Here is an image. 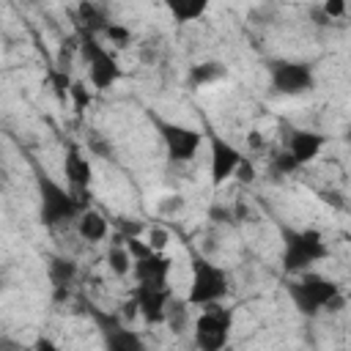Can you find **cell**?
I'll list each match as a JSON object with an SVG mask.
<instances>
[{"mask_svg":"<svg viewBox=\"0 0 351 351\" xmlns=\"http://www.w3.org/2000/svg\"><path fill=\"white\" fill-rule=\"evenodd\" d=\"M285 291L293 307L307 318H315L321 313H340L346 307V296L340 285L318 271H302L299 280H291L285 285Z\"/></svg>","mask_w":351,"mask_h":351,"instance_id":"cell-1","label":"cell"},{"mask_svg":"<svg viewBox=\"0 0 351 351\" xmlns=\"http://www.w3.org/2000/svg\"><path fill=\"white\" fill-rule=\"evenodd\" d=\"M36 189H38V222L49 230L77 222L80 211L88 206L71 186L66 189L60 181H55L49 173H36Z\"/></svg>","mask_w":351,"mask_h":351,"instance_id":"cell-2","label":"cell"},{"mask_svg":"<svg viewBox=\"0 0 351 351\" xmlns=\"http://www.w3.org/2000/svg\"><path fill=\"white\" fill-rule=\"evenodd\" d=\"M326 258H329V247H326L321 230H315V228H302V230L282 228V252H280L282 271L302 274Z\"/></svg>","mask_w":351,"mask_h":351,"instance_id":"cell-3","label":"cell"},{"mask_svg":"<svg viewBox=\"0 0 351 351\" xmlns=\"http://www.w3.org/2000/svg\"><path fill=\"white\" fill-rule=\"evenodd\" d=\"M230 293V277L228 271L208 261L206 255H192L189 261V291H186V302L192 307H206L214 302H222Z\"/></svg>","mask_w":351,"mask_h":351,"instance_id":"cell-4","label":"cell"},{"mask_svg":"<svg viewBox=\"0 0 351 351\" xmlns=\"http://www.w3.org/2000/svg\"><path fill=\"white\" fill-rule=\"evenodd\" d=\"M77 44H80L77 47L80 49V58H82V63L88 69L90 88L93 90H110V88H115L121 82L123 71H121L118 58L110 52V47H104L96 33H82V30L77 36Z\"/></svg>","mask_w":351,"mask_h":351,"instance_id":"cell-5","label":"cell"},{"mask_svg":"<svg viewBox=\"0 0 351 351\" xmlns=\"http://www.w3.org/2000/svg\"><path fill=\"white\" fill-rule=\"evenodd\" d=\"M266 74L271 82V90L280 96H304L315 90V69L307 60H291V58H271L266 60Z\"/></svg>","mask_w":351,"mask_h":351,"instance_id":"cell-6","label":"cell"},{"mask_svg":"<svg viewBox=\"0 0 351 351\" xmlns=\"http://www.w3.org/2000/svg\"><path fill=\"white\" fill-rule=\"evenodd\" d=\"M192 329H195L192 332L195 348H200V351H219V348H225L230 343L233 310L230 307H222V302L206 304Z\"/></svg>","mask_w":351,"mask_h":351,"instance_id":"cell-7","label":"cell"},{"mask_svg":"<svg viewBox=\"0 0 351 351\" xmlns=\"http://www.w3.org/2000/svg\"><path fill=\"white\" fill-rule=\"evenodd\" d=\"M162 143H165V151H167V159L176 162V165H186L197 156L200 145H203V132L200 129H192V126H184V123H176V121H162V118H151Z\"/></svg>","mask_w":351,"mask_h":351,"instance_id":"cell-8","label":"cell"},{"mask_svg":"<svg viewBox=\"0 0 351 351\" xmlns=\"http://www.w3.org/2000/svg\"><path fill=\"white\" fill-rule=\"evenodd\" d=\"M208 154H211L208 156V176H211L214 186L228 184L236 176L239 165L244 162V154L219 134H208Z\"/></svg>","mask_w":351,"mask_h":351,"instance_id":"cell-9","label":"cell"},{"mask_svg":"<svg viewBox=\"0 0 351 351\" xmlns=\"http://www.w3.org/2000/svg\"><path fill=\"white\" fill-rule=\"evenodd\" d=\"M132 296L137 299V307H140V318L148 324V326H159L165 324L167 318V304L173 299V291L170 285H156V282H137Z\"/></svg>","mask_w":351,"mask_h":351,"instance_id":"cell-10","label":"cell"},{"mask_svg":"<svg viewBox=\"0 0 351 351\" xmlns=\"http://www.w3.org/2000/svg\"><path fill=\"white\" fill-rule=\"evenodd\" d=\"M326 143H329V137L321 134V132H313V129H291V134L285 140V151L296 159L299 167H304V165H313L324 154V145Z\"/></svg>","mask_w":351,"mask_h":351,"instance_id":"cell-11","label":"cell"},{"mask_svg":"<svg viewBox=\"0 0 351 351\" xmlns=\"http://www.w3.org/2000/svg\"><path fill=\"white\" fill-rule=\"evenodd\" d=\"M63 173H66L69 186L82 197V195L88 192V184H90V173H93V167H90V159L82 154V148H80V145H74V143H69V145H66Z\"/></svg>","mask_w":351,"mask_h":351,"instance_id":"cell-12","label":"cell"},{"mask_svg":"<svg viewBox=\"0 0 351 351\" xmlns=\"http://www.w3.org/2000/svg\"><path fill=\"white\" fill-rule=\"evenodd\" d=\"M170 269H173V261L165 255V250H154L151 255L134 261L132 266V274L137 282H156V285H167V277H170Z\"/></svg>","mask_w":351,"mask_h":351,"instance_id":"cell-13","label":"cell"},{"mask_svg":"<svg viewBox=\"0 0 351 351\" xmlns=\"http://www.w3.org/2000/svg\"><path fill=\"white\" fill-rule=\"evenodd\" d=\"M110 225H112V222H110L101 211H96V208L85 206V208L80 211L77 222H74V230H77V236H80L82 241H88V244H99V241H104V239H107Z\"/></svg>","mask_w":351,"mask_h":351,"instance_id":"cell-14","label":"cell"},{"mask_svg":"<svg viewBox=\"0 0 351 351\" xmlns=\"http://www.w3.org/2000/svg\"><path fill=\"white\" fill-rule=\"evenodd\" d=\"M47 277H49V282L55 288V299H63V296H69V288H71V282L77 277V263L71 258L55 255L47 263Z\"/></svg>","mask_w":351,"mask_h":351,"instance_id":"cell-15","label":"cell"},{"mask_svg":"<svg viewBox=\"0 0 351 351\" xmlns=\"http://www.w3.org/2000/svg\"><path fill=\"white\" fill-rule=\"evenodd\" d=\"M162 5L167 8V14L173 16L176 25H189L206 16L211 0H162Z\"/></svg>","mask_w":351,"mask_h":351,"instance_id":"cell-16","label":"cell"},{"mask_svg":"<svg viewBox=\"0 0 351 351\" xmlns=\"http://www.w3.org/2000/svg\"><path fill=\"white\" fill-rule=\"evenodd\" d=\"M101 340L110 351H143L145 348V340L134 329H129V324H121L118 329L101 335Z\"/></svg>","mask_w":351,"mask_h":351,"instance_id":"cell-17","label":"cell"},{"mask_svg":"<svg viewBox=\"0 0 351 351\" xmlns=\"http://www.w3.org/2000/svg\"><path fill=\"white\" fill-rule=\"evenodd\" d=\"M77 22H80V30L82 33H104V27L110 25V19L104 16V11L93 3V0H80L77 5Z\"/></svg>","mask_w":351,"mask_h":351,"instance_id":"cell-18","label":"cell"},{"mask_svg":"<svg viewBox=\"0 0 351 351\" xmlns=\"http://www.w3.org/2000/svg\"><path fill=\"white\" fill-rule=\"evenodd\" d=\"M225 77H228V69H225L222 63H217V60H206V63H195V66L189 69L186 82H189L192 88H206V85L219 82V80H225Z\"/></svg>","mask_w":351,"mask_h":351,"instance_id":"cell-19","label":"cell"},{"mask_svg":"<svg viewBox=\"0 0 351 351\" xmlns=\"http://www.w3.org/2000/svg\"><path fill=\"white\" fill-rule=\"evenodd\" d=\"M107 266H110V271H112L115 277L132 274L134 258H132V252H129V247H126V241H123L121 236H115V241H112L110 250H107Z\"/></svg>","mask_w":351,"mask_h":351,"instance_id":"cell-20","label":"cell"},{"mask_svg":"<svg viewBox=\"0 0 351 351\" xmlns=\"http://www.w3.org/2000/svg\"><path fill=\"white\" fill-rule=\"evenodd\" d=\"M189 307L192 304L186 299H176V293H173V299L167 304V318H165V324L170 326V332L181 335L186 329V324H189Z\"/></svg>","mask_w":351,"mask_h":351,"instance_id":"cell-21","label":"cell"},{"mask_svg":"<svg viewBox=\"0 0 351 351\" xmlns=\"http://www.w3.org/2000/svg\"><path fill=\"white\" fill-rule=\"evenodd\" d=\"M69 101H71V107H74L77 115H85V110L93 104V93L88 90V82L74 80L71 88H69Z\"/></svg>","mask_w":351,"mask_h":351,"instance_id":"cell-22","label":"cell"},{"mask_svg":"<svg viewBox=\"0 0 351 351\" xmlns=\"http://www.w3.org/2000/svg\"><path fill=\"white\" fill-rule=\"evenodd\" d=\"M71 77H69V71L66 69H60V66H55L52 71H49V85H52V90H55V96L60 99V101H66L69 99V88H71Z\"/></svg>","mask_w":351,"mask_h":351,"instance_id":"cell-23","label":"cell"},{"mask_svg":"<svg viewBox=\"0 0 351 351\" xmlns=\"http://www.w3.org/2000/svg\"><path fill=\"white\" fill-rule=\"evenodd\" d=\"M112 225H115V236H121V239L143 236V230H145V225H143L140 219H126V217H121V219H112Z\"/></svg>","mask_w":351,"mask_h":351,"instance_id":"cell-24","label":"cell"},{"mask_svg":"<svg viewBox=\"0 0 351 351\" xmlns=\"http://www.w3.org/2000/svg\"><path fill=\"white\" fill-rule=\"evenodd\" d=\"M271 170L280 173V176H288V173L299 170V165H296V159H293L288 151H280V154L271 156Z\"/></svg>","mask_w":351,"mask_h":351,"instance_id":"cell-25","label":"cell"},{"mask_svg":"<svg viewBox=\"0 0 351 351\" xmlns=\"http://www.w3.org/2000/svg\"><path fill=\"white\" fill-rule=\"evenodd\" d=\"M104 36H107L110 44H115V47H126V44L132 41V33H129L123 25H118V22H110V25L104 27Z\"/></svg>","mask_w":351,"mask_h":351,"instance_id":"cell-26","label":"cell"},{"mask_svg":"<svg viewBox=\"0 0 351 351\" xmlns=\"http://www.w3.org/2000/svg\"><path fill=\"white\" fill-rule=\"evenodd\" d=\"M208 219L217 222V225H230V222H236V208H230V206H211L208 208Z\"/></svg>","mask_w":351,"mask_h":351,"instance_id":"cell-27","label":"cell"},{"mask_svg":"<svg viewBox=\"0 0 351 351\" xmlns=\"http://www.w3.org/2000/svg\"><path fill=\"white\" fill-rule=\"evenodd\" d=\"M123 241H126V247H129V252H132L134 261H140V258H145V255L154 252V247L148 241H143L140 236H132V239H123Z\"/></svg>","mask_w":351,"mask_h":351,"instance_id":"cell-28","label":"cell"},{"mask_svg":"<svg viewBox=\"0 0 351 351\" xmlns=\"http://www.w3.org/2000/svg\"><path fill=\"white\" fill-rule=\"evenodd\" d=\"M321 11H324L329 19H340V16H346V11H348V0H324V3H321Z\"/></svg>","mask_w":351,"mask_h":351,"instance_id":"cell-29","label":"cell"},{"mask_svg":"<svg viewBox=\"0 0 351 351\" xmlns=\"http://www.w3.org/2000/svg\"><path fill=\"white\" fill-rule=\"evenodd\" d=\"M167 241H170V233H167L165 228H151V230H148V244H151L154 250H165Z\"/></svg>","mask_w":351,"mask_h":351,"instance_id":"cell-30","label":"cell"},{"mask_svg":"<svg viewBox=\"0 0 351 351\" xmlns=\"http://www.w3.org/2000/svg\"><path fill=\"white\" fill-rule=\"evenodd\" d=\"M236 181H241V184H252L255 181V165L244 156V162L239 165V170H236V176H233Z\"/></svg>","mask_w":351,"mask_h":351,"instance_id":"cell-31","label":"cell"},{"mask_svg":"<svg viewBox=\"0 0 351 351\" xmlns=\"http://www.w3.org/2000/svg\"><path fill=\"white\" fill-rule=\"evenodd\" d=\"M181 208H184V197H181V195H170L167 200L159 203V211H162V214H176V211H181Z\"/></svg>","mask_w":351,"mask_h":351,"instance_id":"cell-32","label":"cell"},{"mask_svg":"<svg viewBox=\"0 0 351 351\" xmlns=\"http://www.w3.org/2000/svg\"><path fill=\"white\" fill-rule=\"evenodd\" d=\"M137 315H140V307H137V299H134V296H129V299H126V302L121 304V318H123V321L129 324V321H134Z\"/></svg>","mask_w":351,"mask_h":351,"instance_id":"cell-33","label":"cell"},{"mask_svg":"<svg viewBox=\"0 0 351 351\" xmlns=\"http://www.w3.org/2000/svg\"><path fill=\"white\" fill-rule=\"evenodd\" d=\"M250 145H252V148H263V140L258 137V132H252V134H250Z\"/></svg>","mask_w":351,"mask_h":351,"instance_id":"cell-34","label":"cell"},{"mask_svg":"<svg viewBox=\"0 0 351 351\" xmlns=\"http://www.w3.org/2000/svg\"><path fill=\"white\" fill-rule=\"evenodd\" d=\"M36 348H55V343H49V340H36Z\"/></svg>","mask_w":351,"mask_h":351,"instance_id":"cell-35","label":"cell"}]
</instances>
